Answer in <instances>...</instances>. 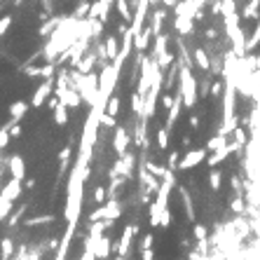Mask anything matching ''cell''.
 Returning <instances> with one entry per match:
<instances>
[{
	"label": "cell",
	"instance_id": "cell-1",
	"mask_svg": "<svg viewBox=\"0 0 260 260\" xmlns=\"http://www.w3.org/2000/svg\"><path fill=\"white\" fill-rule=\"evenodd\" d=\"M178 89L183 94V104L188 105V108H192L197 104V80L192 78V73H190L188 66L181 68V85H178Z\"/></svg>",
	"mask_w": 260,
	"mask_h": 260
},
{
	"label": "cell",
	"instance_id": "cell-38",
	"mask_svg": "<svg viewBox=\"0 0 260 260\" xmlns=\"http://www.w3.org/2000/svg\"><path fill=\"white\" fill-rule=\"evenodd\" d=\"M190 127H192V129H195V127H199V117H197L195 113L190 115Z\"/></svg>",
	"mask_w": 260,
	"mask_h": 260
},
{
	"label": "cell",
	"instance_id": "cell-7",
	"mask_svg": "<svg viewBox=\"0 0 260 260\" xmlns=\"http://www.w3.org/2000/svg\"><path fill=\"white\" fill-rule=\"evenodd\" d=\"M28 113V101H14L12 105H10V124L7 127H12V124H17V122H21L24 120V115Z\"/></svg>",
	"mask_w": 260,
	"mask_h": 260
},
{
	"label": "cell",
	"instance_id": "cell-23",
	"mask_svg": "<svg viewBox=\"0 0 260 260\" xmlns=\"http://www.w3.org/2000/svg\"><path fill=\"white\" fill-rule=\"evenodd\" d=\"M105 197H108V188H104V185L94 188V202H96V204H104Z\"/></svg>",
	"mask_w": 260,
	"mask_h": 260
},
{
	"label": "cell",
	"instance_id": "cell-43",
	"mask_svg": "<svg viewBox=\"0 0 260 260\" xmlns=\"http://www.w3.org/2000/svg\"><path fill=\"white\" fill-rule=\"evenodd\" d=\"M115 260H124V256H120V253H117V258Z\"/></svg>",
	"mask_w": 260,
	"mask_h": 260
},
{
	"label": "cell",
	"instance_id": "cell-4",
	"mask_svg": "<svg viewBox=\"0 0 260 260\" xmlns=\"http://www.w3.org/2000/svg\"><path fill=\"white\" fill-rule=\"evenodd\" d=\"M239 148H242V143H239V141H234V143H230V145H223L221 150H213V155L207 157L208 167H211V169H213V167H218L221 162H225V159L230 157V153H237Z\"/></svg>",
	"mask_w": 260,
	"mask_h": 260
},
{
	"label": "cell",
	"instance_id": "cell-12",
	"mask_svg": "<svg viewBox=\"0 0 260 260\" xmlns=\"http://www.w3.org/2000/svg\"><path fill=\"white\" fill-rule=\"evenodd\" d=\"M221 185H223V173L216 167L208 171V188L213 190V192H221Z\"/></svg>",
	"mask_w": 260,
	"mask_h": 260
},
{
	"label": "cell",
	"instance_id": "cell-6",
	"mask_svg": "<svg viewBox=\"0 0 260 260\" xmlns=\"http://www.w3.org/2000/svg\"><path fill=\"white\" fill-rule=\"evenodd\" d=\"M52 94H54V82H52V78H47L38 89H35L33 99H31V105H33V108H38V105L45 104V99H50Z\"/></svg>",
	"mask_w": 260,
	"mask_h": 260
},
{
	"label": "cell",
	"instance_id": "cell-8",
	"mask_svg": "<svg viewBox=\"0 0 260 260\" xmlns=\"http://www.w3.org/2000/svg\"><path fill=\"white\" fill-rule=\"evenodd\" d=\"M10 173H12L14 178H24L26 176V164H24V157L21 155L10 157Z\"/></svg>",
	"mask_w": 260,
	"mask_h": 260
},
{
	"label": "cell",
	"instance_id": "cell-40",
	"mask_svg": "<svg viewBox=\"0 0 260 260\" xmlns=\"http://www.w3.org/2000/svg\"><path fill=\"white\" fill-rule=\"evenodd\" d=\"M204 35H207L208 40H211V38H216V28H207V33H204Z\"/></svg>",
	"mask_w": 260,
	"mask_h": 260
},
{
	"label": "cell",
	"instance_id": "cell-35",
	"mask_svg": "<svg viewBox=\"0 0 260 260\" xmlns=\"http://www.w3.org/2000/svg\"><path fill=\"white\" fill-rule=\"evenodd\" d=\"M141 260H155V253H153V248H143V251H141Z\"/></svg>",
	"mask_w": 260,
	"mask_h": 260
},
{
	"label": "cell",
	"instance_id": "cell-34",
	"mask_svg": "<svg viewBox=\"0 0 260 260\" xmlns=\"http://www.w3.org/2000/svg\"><path fill=\"white\" fill-rule=\"evenodd\" d=\"M24 211H26V207L17 208V211H14V216H12V218H10V225H17V221H19V218L24 216Z\"/></svg>",
	"mask_w": 260,
	"mask_h": 260
},
{
	"label": "cell",
	"instance_id": "cell-21",
	"mask_svg": "<svg viewBox=\"0 0 260 260\" xmlns=\"http://www.w3.org/2000/svg\"><path fill=\"white\" fill-rule=\"evenodd\" d=\"M192 234H195V239L197 242H207V227H204V225H202V223H195V225H192Z\"/></svg>",
	"mask_w": 260,
	"mask_h": 260
},
{
	"label": "cell",
	"instance_id": "cell-41",
	"mask_svg": "<svg viewBox=\"0 0 260 260\" xmlns=\"http://www.w3.org/2000/svg\"><path fill=\"white\" fill-rule=\"evenodd\" d=\"M24 185H26V190H28V188H33V185H35V181H33V178H28V181L24 183Z\"/></svg>",
	"mask_w": 260,
	"mask_h": 260
},
{
	"label": "cell",
	"instance_id": "cell-37",
	"mask_svg": "<svg viewBox=\"0 0 260 260\" xmlns=\"http://www.w3.org/2000/svg\"><path fill=\"white\" fill-rule=\"evenodd\" d=\"M10 131H12L14 139H17V136H21V127H19V124H12V127H10Z\"/></svg>",
	"mask_w": 260,
	"mask_h": 260
},
{
	"label": "cell",
	"instance_id": "cell-10",
	"mask_svg": "<svg viewBox=\"0 0 260 260\" xmlns=\"http://www.w3.org/2000/svg\"><path fill=\"white\" fill-rule=\"evenodd\" d=\"M21 181H24V178H14L12 176V181L2 188V195L10 197V199H17V197L21 195Z\"/></svg>",
	"mask_w": 260,
	"mask_h": 260
},
{
	"label": "cell",
	"instance_id": "cell-2",
	"mask_svg": "<svg viewBox=\"0 0 260 260\" xmlns=\"http://www.w3.org/2000/svg\"><path fill=\"white\" fill-rule=\"evenodd\" d=\"M207 157H208V148H197V150H190V153H185V155L181 157V162H178V171H190L192 167L202 164Z\"/></svg>",
	"mask_w": 260,
	"mask_h": 260
},
{
	"label": "cell",
	"instance_id": "cell-19",
	"mask_svg": "<svg viewBox=\"0 0 260 260\" xmlns=\"http://www.w3.org/2000/svg\"><path fill=\"white\" fill-rule=\"evenodd\" d=\"M12 202L14 199L0 195V218H2V221H7V216H10V211H12Z\"/></svg>",
	"mask_w": 260,
	"mask_h": 260
},
{
	"label": "cell",
	"instance_id": "cell-5",
	"mask_svg": "<svg viewBox=\"0 0 260 260\" xmlns=\"http://www.w3.org/2000/svg\"><path fill=\"white\" fill-rule=\"evenodd\" d=\"M139 234V227L136 225H127L124 227V232H122V239L115 244V251L120 253V256H127L129 253V248H131V239Z\"/></svg>",
	"mask_w": 260,
	"mask_h": 260
},
{
	"label": "cell",
	"instance_id": "cell-22",
	"mask_svg": "<svg viewBox=\"0 0 260 260\" xmlns=\"http://www.w3.org/2000/svg\"><path fill=\"white\" fill-rule=\"evenodd\" d=\"M105 113H110L113 117H117V113H120V96H110V101H108V108H105Z\"/></svg>",
	"mask_w": 260,
	"mask_h": 260
},
{
	"label": "cell",
	"instance_id": "cell-3",
	"mask_svg": "<svg viewBox=\"0 0 260 260\" xmlns=\"http://www.w3.org/2000/svg\"><path fill=\"white\" fill-rule=\"evenodd\" d=\"M113 150L120 157L127 155V150H129V131L124 129V127H120V124L113 129Z\"/></svg>",
	"mask_w": 260,
	"mask_h": 260
},
{
	"label": "cell",
	"instance_id": "cell-36",
	"mask_svg": "<svg viewBox=\"0 0 260 260\" xmlns=\"http://www.w3.org/2000/svg\"><path fill=\"white\" fill-rule=\"evenodd\" d=\"M59 162H64V159H68V157H70V148H64V150H61V153H59Z\"/></svg>",
	"mask_w": 260,
	"mask_h": 260
},
{
	"label": "cell",
	"instance_id": "cell-26",
	"mask_svg": "<svg viewBox=\"0 0 260 260\" xmlns=\"http://www.w3.org/2000/svg\"><path fill=\"white\" fill-rule=\"evenodd\" d=\"M117 10H120V14L127 19V21H131L134 17H131V12H129V7H127V2L124 0H117Z\"/></svg>",
	"mask_w": 260,
	"mask_h": 260
},
{
	"label": "cell",
	"instance_id": "cell-14",
	"mask_svg": "<svg viewBox=\"0 0 260 260\" xmlns=\"http://www.w3.org/2000/svg\"><path fill=\"white\" fill-rule=\"evenodd\" d=\"M54 122H56L59 127H64V124H68V105L59 104L56 108H54Z\"/></svg>",
	"mask_w": 260,
	"mask_h": 260
},
{
	"label": "cell",
	"instance_id": "cell-31",
	"mask_svg": "<svg viewBox=\"0 0 260 260\" xmlns=\"http://www.w3.org/2000/svg\"><path fill=\"white\" fill-rule=\"evenodd\" d=\"M167 167L169 169H178V153H169V162H167Z\"/></svg>",
	"mask_w": 260,
	"mask_h": 260
},
{
	"label": "cell",
	"instance_id": "cell-11",
	"mask_svg": "<svg viewBox=\"0 0 260 260\" xmlns=\"http://www.w3.org/2000/svg\"><path fill=\"white\" fill-rule=\"evenodd\" d=\"M192 59H195V66H199L202 70H208V68H211V59H208V54L204 52V47H195Z\"/></svg>",
	"mask_w": 260,
	"mask_h": 260
},
{
	"label": "cell",
	"instance_id": "cell-27",
	"mask_svg": "<svg viewBox=\"0 0 260 260\" xmlns=\"http://www.w3.org/2000/svg\"><path fill=\"white\" fill-rule=\"evenodd\" d=\"M173 104H176V94H164V96H162V108H164L167 113H169V108Z\"/></svg>",
	"mask_w": 260,
	"mask_h": 260
},
{
	"label": "cell",
	"instance_id": "cell-18",
	"mask_svg": "<svg viewBox=\"0 0 260 260\" xmlns=\"http://www.w3.org/2000/svg\"><path fill=\"white\" fill-rule=\"evenodd\" d=\"M157 145H159V150L169 148V127H159L157 129Z\"/></svg>",
	"mask_w": 260,
	"mask_h": 260
},
{
	"label": "cell",
	"instance_id": "cell-20",
	"mask_svg": "<svg viewBox=\"0 0 260 260\" xmlns=\"http://www.w3.org/2000/svg\"><path fill=\"white\" fill-rule=\"evenodd\" d=\"M105 54H108V59H117L120 50H117V40L115 38H108V40H105Z\"/></svg>",
	"mask_w": 260,
	"mask_h": 260
},
{
	"label": "cell",
	"instance_id": "cell-29",
	"mask_svg": "<svg viewBox=\"0 0 260 260\" xmlns=\"http://www.w3.org/2000/svg\"><path fill=\"white\" fill-rule=\"evenodd\" d=\"M153 242H155V237H153V234L148 232V234L143 237V242L139 244V251H143V248H150V246H153Z\"/></svg>",
	"mask_w": 260,
	"mask_h": 260
},
{
	"label": "cell",
	"instance_id": "cell-24",
	"mask_svg": "<svg viewBox=\"0 0 260 260\" xmlns=\"http://www.w3.org/2000/svg\"><path fill=\"white\" fill-rule=\"evenodd\" d=\"M14 253V244H12V239H2V260H10V256Z\"/></svg>",
	"mask_w": 260,
	"mask_h": 260
},
{
	"label": "cell",
	"instance_id": "cell-13",
	"mask_svg": "<svg viewBox=\"0 0 260 260\" xmlns=\"http://www.w3.org/2000/svg\"><path fill=\"white\" fill-rule=\"evenodd\" d=\"M94 251H96L99 260H101V258L105 260L108 256H110V239H108V237H101V239L96 242V248H94Z\"/></svg>",
	"mask_w": 260,
	"mask_h": 260
},
{
	"label": "cell",
	"instance_id": "cell-39",
	"mask_svg": "<svg viewBox=\"0 0 260 260\" xmlns=\"http://www.w3.org/2000/svg\"><path fill=\"white\" fill-rule=\"evenodd\" d=\"M10 24H12V19H7V17H5V19H2V26H0V31H2V33H7V26H10Z\"/></svg>",
	"mask_w": 260,
	"mask_h": 260
},
{
	"label": "cell",
	"instance_id": "cell-9",
	"mask_svg": "<svg viewBox=\"0 0 260 260\" xmlns=\"http://www.w3.org/2000/svg\"><path fill=\"white\" fill-rule=\"evenodd\" d=\"M153 33H155V28H148V26H145L143 33H136V35H134V47H136V50H141V52H143V50H148Z\"/></svg>",
	"mask_w": 260,
	"mask_h": 260
},
{
	"label": "cell",
	"instance_id": "cell-42",
	"mask_svg": "<svg viewBox=\"0 0 260 260\" xmlns=\"http://www.w3.org/2000/svg\"><path fill=\"white\" fill-rule=\"evenodd\" d=\"M256 70H260V54L256 56Z\"/></svg>",
	"mask_w": 260,
	"mask_h": 260
},
{
	"label": "cell",
	"instance_id": "cell-30",
	"mask_svg": "<svg viewBox=\"0 0 260 260\" xmlns=\"http://www.w3.org/2000/svg\"><path fill=\"white\" fill-rule=\"evenodd\" d=\"M21 70H24L26 75H31V78H38L40 73H42V68H35V66H24Z\"/></svg>",
	"mask_w": 260,
	"mask_h": 260
},
{
	"label": "cell",
	"instance_id": "cell-25",
	"mask_svg": "<svg viewBox=\"0 0 260 260\" xmlns=\"http://www.w3.org/2000/svg\"><path fill=\"white\" fill-rule=\"evenodd\" d=\"M10 139H12V131H10V127L5 124V127H2V131H0V148H2V150L7 148V143H10Z\"/></svg>",
	"mask_w": 260,
	"mask_h": 260
},
{
	"label": "cell",
	"instance_id": "cell-15",
	"mask_svg": "<svg viewBox=\"0 0 260 260\" xmlns=\"http://www.w3.org/2000/svg\"><path fill=\"white\" fill-rule=\"evenodd\" d=\"M181 197H183V207H185V216H188V221H195V207H192V199L188 195V190L181 188Z\"/></svg>",
	"mask_w": 260,
	"mask_h": 260
},
{
	"label": "cell",
	"instance_id": "cell-16",
	"mask_svg": "<svg viewBox=\"0 0 260 260\" xmlns=\"http://www.w3.org/2000/svg\"><path fill=\"white\" fill-rule=\"evenodd\" d=\"M225 143H227V134L218 131V136H211V139H208L207 148H208V150H221V148H223Z\"/></svg>",
	"mask_w": 260,
	"mask_h": 260
},
{
	"label": "cell",
	"instance_id": "cell-33",
	"mask_svg": "<svg viewBox=\"0 0 260 260\" xmlns=\"http://www.w3.org/2000/svg\"><path fill=\"white\" fill-rule=\"evenodd\" d=\"M80 260H99V256H96L94 248H85V253H82V258Z\"/></svg>",
	"mask_w": 260,
	"mask_h": 260
},
{
	"label": "cell",
	"instance_id": "cell-32",
	"mask_svg": "<svg viewBox=\"0 0 260 260\" xmlns=\"http://www.w3.org/2000/svg\"><path fill=\"white\" fill-rule=\"evenodd\" d=\"M230 208H232L234 213H244V202H242V199H232Z\"/></svg>",
	"mask_w": 260,
	"mask_h": 260
},
{
	"label": "cell",
	"instance_id": "cell-17",
	"mask_svg": "<svg viewBox=\"0 0 260 260\" xmlns=\"http://www.w3.org/2000/svg\"><path fill=\"white\" fill-rule=\"evenodd\" d=\"M45 223H54L52 213H42V216H35V218H26V227H38V225H45Z\"/></svg>",
	"mask_w": 260,
	"mask_h": 260
},
{
	"label": "cell",
	"instance_id": "cell-28",
	"mask_svg": "<svg viewBox=\"0 0 260 260\" xmlns=\"http://www.w3.org/2000/svg\"><path fill=\"white\" fill-rule=\"evenodd\" d=\"M221 94H223V82L221 80H216V82L211 85V96H213V99H218Z\"/></svg>",
	"mask_w": 260,
	"mask_h": 260
}]
</instances>
